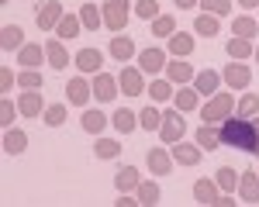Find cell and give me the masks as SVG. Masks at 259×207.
<instances>
[{"label": "cell", "instance_id": "6da1fadb", "mask_svg": "<svg viewBox=\"0 0 259 207\" xmlns=\"http://www.w3.org/2000/svg\"><path fill=\"white\" fill-rule=\"evenodd\" d=\"M221 135V145H228V148H239V152H252L259 142V131L256 124H252V118H225L218 128Z\"/></svg>", "mask_w": 259, "mask_h": 207}, {"label": "cell", "instance_id": "7a4b0ae2", "mask_svg": "<svg viewBox=\"0 0 259 207\" xmlns=\"http://www.w3.org/2000/svg\"><path fill=\"white\" fill-rule=\"evenodd\" d=\"M235 104H239V100H235L232 93L218 90L211 100L200 107V121H204V124H221L225 118H232V114H235Z\"/></svg>", "mask_w": 259, "mask_h": 207}, {"label": "cell", "instance_id": "3957f363", "mask_svg": "<svg viewBox=\"0 0 259 207\" xmlns=\"http://www.w3.org/2000/svg\"><path fill=\"white\" fill-rule=\"evenodd\" d=\"M183 135H187V118H183V111H166V114H162L159 138L166 145H177Z\"/></svg>", "mask_w": 259, "mask_h": 207}, {"label": "cell", "instance_id": "277c9868", "mask_svg": "<svg viewBox=\"0 0 259 207\" xmlns=\"http://www.w3.org/2000/svg\"><path fill=\"white\" fill-rule=\"evenodd\" d=\"M62 18H66V14H62V4H59V0H45V4H38L35 24H38L41 31H56Z\"/></svg>", "mask_w": 259, "mask_h": 207}, {"label": "cell", "instance_id": "5b68a950", "mask_svg": "<svg viewBox=\"0 0 259 207\" xmlns=\"http://www.w3.org/2000/svg\"><path fill=\"white\" fill-rule=\"evenodd\" d=\"M118 93H121L118 76H111V73H97V76H94V97H97L100 104H111Z\"/></svg>", "mask_w": 259, "mask_h": 207}, {"label": "cell", "instance_id": "8992f818", "mask_svg": "<svg viewBox=\"0 0 259 207\" xmlns=\"http://www.w3.org/2000/svg\"><path fill=\"white\" fill-rule=\"evenodd\" d=\"M221 76H225V83H228L232 90H245V86L252 83V69H249L245 62L235 59V62H228V66H225V73H221Z\"/></svg>", "mask_w": 259, "mask_h": 207}, {"label": "cell", "instance_id": "52a82bcc", "mask_svg": "<svg viewBox=\"0 0 259 207\" xmlns=\"http://www.w3.org/2000/svg\"><path fill=\"white\" fill-rule=\"evenodd\" d=\"M118 83H121V93H124V97H139V93L149 90V86L142 83V69H132V66H124V69H121Z\"/></svg>", "mask_w": 259, "mask_h": 207}, {"label": "cell", "instance_id": "ba28073f", "mask_svg": "<svg viewBox=\"0 0 259 207\" xmlns=\"http://www.w3.org/2000/svg\"><path fill=\"white\" fill-rule=\"evenodd\" d=\"M94 97V83L80 80V76H73V80L66 83V100L76 104V107H87V100Z\"/></svg>", "mask_w": 259, "mask_h": 207}, {"label": "cell", "instance_id": "9c48e42d", "mask_svg": "<svg viewBox=\"0 0 259 207\" xmlns=\"http://www.w3.org/2000/svg\"><path fill=\"white\" fill-rule=\"evenodd\" d=\"M18 111H21V118H41V114H45V100H41V93H38V90H24L21 100H18Z\"/></svg>", "mask_w": 259, "mask_h": 207}, {"label": "cell", "instance_id": "30bf717a", "mask_svg": "<svg viewBox=\"0 0 259 207\" xmlns=\"http://www.w3.org/2000/svg\"><path fill=\"white\" fill-rule=\"evenodd\" d=\"M221 83H225V76L221 73H214V69H204V73H197L194 76V86H197L200 97H214L221 90Z\"/></svg>", "mask_w": 259, "mask_h": 207}, {"label": "cell", "instance_id": "8fae6325", "mask_svg": "<svg viewBox=\"0 0 259 207\" xmlns=\"http://www.w3.org/2000/svg\"><path fill=\"white\" fill-rule=\"evenodd\" d=\"M218 197H221L218 180H197V183H194V200H197V204L214 207V204H218Z\"/></svg>", "mask_w": 259, "mask_h": 207}, {"label": "cell", "instance_id": "7c38bea8", "mask_svg": "<svg viewBox=\"0 0 259 207\" xmlns=\"http://www.w3.org/2000/svg\"><path fill=\"white\" fill-rule=\"evenodd\" d=\"M45 59H49V66L52 69H66L69 66V52H66V45H62V38H49L45 41Z\"/></svg>", "mask_w": 259, "mask_h": 207}, {"label": "cell", "instance_id": "4fadbf2b", "mask_svg": "<svg viewBox=\"0 0 259 207\" xmlns=\"http://www.w3.org/2000/svg\"><path fill=\"white\" fill-rule=\"evenodd\" d=\"M128 24V4H104V28L121 31Z\"/></svg>", "mask_w": 259, "mask_h": 207}, {"label": "cell", "instance_id": "5bb4252c", "mask_svg": "<svg viewBox=\"0 0 259 207\" xmlns=\"http://www.w3.org/2000/svg\"><path fill=\"white\" fill-rule=\"evenodd\" d=\"M145 163H149V173H156V176H166V173H173V156H169L166 148H149Z\"/></svg>", "mask_w": 259, "mask_h": 207}, {"label": "cell", "instance_id": "9a60e30c", "mask_svg": "<svg viewBox=\"0 0 259 207\" xmlns=\"http://www.w3.org/2000/svg\"><path fill=\"white\" fill-rule=\"evenodd\" d=\"M162 66H166V52H162V48L152 45V48H142L139 52V69L142 73H159Z\"/></svg>", "mask_w": 259, "mask_h": 207}, {"label": "cell", "instance_id": "2e32d148", "mask_svg": "<svg viewBox=\"0 0 259 207\" xmlns=\"http://www.w3.org/2000/svg\"><path fill=\"white\" fill-rule=\"evenodd\" d=\"M142 176L135 166H121L118 173H114V186H118V193H132V190H139Z\"/></svg>", "mask_w": 259, "mask_h": 207}, {"label": "cell", "instance_id": "e0dca14e", "mask_svg": "<svg viewBox=\"0 0 259 207\" xmlns=\"http://www.w3.org/2000/svg\"><path fill=\"white\" fill-rule=\"evenodd\" d=\"M18 62H21V69H38L45 62V45H21Z\"/></svg>", "mask_w": 259, "mask_h": 207}, {"label": "cell", "instance_id": "ac0fdd59", "mask_svg": "<svg viewBox=\"0 0 259 207\" xmlns=\"http://www.w3.org/2000/svg\"><path fill=\"white\" fill-rule=\"evenodd\" d=\"M21 45H24V28H21V24H4V31H0V48H4V52H18Z\"/></svg>", "mask_w": 259, "mask_h": 207}, {"label": "cell", "instance_id": "d6986e66", "mask_svg": "<svg viewBox=\"0 0 259 207\" xmlns=\"http://www.w3.org/2000/svg\"><path fill=\"white\" fill-rule=\"evenodd\" d=\"M194 45H197L194 35H183V31H173V35H169V52H173L177 59H190V56H194Z\"/></svg>", "mask_w": 259, "mask_h": 207}, {"label": "cell", "instance_id": "ffe728a7", "mask_svg": "<svg viewBox=\"0 0 259 207\" xmlns=\"http://www.w3.org/2000/svg\"><path fill=\"white\" fill-rule=\"evenodd\" d=\"M194 66L187 59H177V62H166V80H173V83H194Z\"/></svg>", "mask_w": 259, "mask_h": 207}, {"label": "cell", "instance_id": "44dd1931", "mask_svg": "<svg viewBox=\"0 0 259 207\" xmlns=\"http://www.w3.org/2000/svg\"><path fill=\"white\" fill-rule=\"evenodd\" d=\"M107 48H111V56H114L118 62H128L132 56H139V48H135V41L128 38V35H114Z\"/></svg>", "mask_w": 259, "mask_h": 207}, {"label": "cell", "instance_id": "7402d4cb", "mask_svg": "<svg viewBox=\"0 0 259 207\" xmlns=\"http://www.w3.org/2000/svg\"><path fill=\"white\" fill-rule=\"evenodd\" d=\"M173 104H177V111H183V114L197 111V107H200V93H197V86H187V83H183V90H177Z\"/></svg>", "mask_w": 259, "mask_h": 207}, {"label": "cell", "instance_id": "603a6c76", "mask_svg": "<svg viewBox=\"0 0 259 207\" xmlns=\"http://www.w3.org/2000/svg\"><path fill=\"white\" fill-rule=\"evenodd\" d=\"M239 197H242V204H259V176L256 173H242Z\"/></svg>", "mask_w": 259, "mask_h": 207}, {"label": "cell", "instance_id": "cb8c5ba5", "mask_svg": "<svg viewBox=\"0 0 259 207\" xmlns=\"http://www.w3.org/2000/svg\"><path fill=\"white\" fill-rule=\"evenodd\" d=\"M200 152H204L200 145H187L183 138L173 145V159H177L180 166H197V163H200Z\"/></svg>", "mask_w": 259, "mask_h": 207}, {"label": "cell", "instance_id": "d4e9b609", "mask_svg": "<svg viewBox=\"0 0 259 207\" xmlns=\"http://www.w3.org/2000/svg\"><path fill=\"white\" fill-rule=\"evenodd\" d=\"M135 197H139V204L156 207V204L162 200V190H159V183H156V180H142L139 190H135Z\"/></svg>", "mask_w": 259, "mask_h": 207}, {"label": "cell", "instance_id": "484cf974", "mask_svg": "<svg viewBox=\"0 0 259 207\" xmlns=\"http://www.w3.org/2000/svg\"><path fill=\"white\" fill-rule=\"evenodd\" d=\"M100 62H104V56L97 48H80L76 52V69L80 73H100Z\"/></svg>", "mask_w": 259, "mask_h": 207}, {"label": "cell", "instance_id": "4316f807", "mask_svg": "<svg viewBox=\"0 0 259 207\" xmlns=\"http://www.w3.org/2000/svg\"><path fill=\"white\" fill-rule=\"evenodd\" d=\"M24 148H28V135L18 131V128H7V131H4V152H7V156H21Z\"/></svg>", "mask_w": 259, "mask_h": 207}, {"label": "cell", "instance_id": "83f0119b", "mask_svg": "<svg viewBox=\"0 0 259 207\" xmlns=\"http://www.w3.org/2000/svg\"><path fill=\"white\" fill-rule=\"evenodd\" d=\"M194 142H197L204 152H214V148H221V135L214 131V124H200L197 135H194Z\"/></svg>", "mask_w": 259, "mask_h": 207}, {"label": "cell", "instance_id": "f1b7e54d", "mask_svg": "<svg viewBox=\"0 0 259 207\" xmlns=\"http://www.w3.org/2000/svg\"><path fill=\"white\" fill-rule=\"evenodd\" d=\"M194 31L197 35H204V38H214V35H221V21H218V14H197V21H194Z\"/></svg>", "mask_w": 259, "mask_h": 207}, {"label": "cell", "instance_id": "f546056e", "mask_svg": "<svg viewBox=\"0 0 259 207\" xmlns=\"http://www.w3.org/2000/svg\"><path fill=\"white\" fill-rule=\"evenodd\" d=\"M225 48H228V56H232V59H239V62H245L249 56H256V45H252V38H239V35L228 41Z\"/></svg>", "mask_w": 259, "mask_h": 207}, {"label": "cell", "instance_id": "4dcf8cb0", "mask_svg": "<svg viewBox=\"0 0 259 207\" xmlns=\"http://www.w3.org/2000/svg\"><path fill=\"white\" fill-rule=\"evenodd\" d=\"M94 156H97V159H104V163H111V159H118V156H121V142L104 138V135H100L97 142H94Z\"/></svg>", "mask_w": 259, "mask_h": 207}, {"label": "cell", "instance_id": "1f68e13d", "mask_svg": "<svg viewBox=\"0 0 259 207\" xmlns=\"http://www.w3.org/2000/svg\"><path fill=\"white\" fill-rule=\"evenodd\" d=\"M111 124L118 128L121 135H128V131H135V128H139V114H132L128 107H121V111H114V114H111Z\"/></svg>", "mask_w": 259, "mask_h": 207}, {"label": "cell", "instance_id": "d6a6232c", "mask_svg": "<svg viewBox=\"0 0 259 207\" xmlns=\"http://www.w3.org/2000/svg\"><path fill=\"white\" fill-rule=\"evenodd\" d=\"M145 93H149L156 104H166V100H173V97H177V93H173V80H152Z\"/></svg>", "mask_w": 259, "mask_h": 207}, {"label": "cell", "instance_id": "836d02e7", "mask_svg": "<svg viewBox=\"0 0 259 207\" xmlns=\"http://www.w3.org/2000/svg\"><path fill=\"white\" fill-rule=\"evenodd\" d=\"M80 21H83L87 31H97L100 24H104V11H100L97 4H83L80 7Z\"/></svg>", "mask_w": 259, "mask_h": 207}, {"label": "cell", "instance_id": "e575fe53", "mask_svg": "<svg viewBox=\"0 0 259 207\" xmlns=\"http://www.w3.org/2000/svg\"><path fill=\"white\" fill-rule=\"evenodd\" d=\"M83 31V21L76 18V14H66V18L59 21V28H56V35H59L62 41H69V38H76Z\"/></svg>", "mask_w": 259, "mask_h": 207}, {"label": "cell", "instance_id": "d590c367", "mask_svg": "<svg viewBox=\"0 0 259 207\" xmlns=\"http://www.w3.org/2000/svg\"><path fill=\"white\" fill-rule=\"evenodd\" d=\"M139 128H145V131H159V128H162L159 107H142V111H139Z\"/></svg>", "mask_w": 259, "mask_h": 207}, {"label": "cell", "instance_id": "8d00e7d4", "mask_svg": "<svg viewBox=\"0 0 259 207\" xmlns=\"http://www.w3.org/2000/svg\"><path fill=\"white\" fill-rule=\"evenodd\" d=\"M232 31H235L239 38H252V35L259 31V21L249 18V14H239V18L232 21Z\"/></svg>", "mask_w": 259, "mask_h": 207}, {"label": "cell", "instance_id": "74e56055", "mask_svg": "<svg viewBox=\"0 0 259 207\" xmlns=\"http://www.w3.org/2000/svg\"><path fill=\"white\" fill-rule=\"evenodd\" d=\"M214 180H218V186H221V193H232V190H239V173H235V169H232V166H221L218 169V176H214Z\"/></svg>", "mask_w": 259, "mask_h": 207}, {"label": "cell", "instance_id": "f35d334b", "mask_svg": "<svg viewBox=\"0 0 259 207\" xmlns=\"http://www.w3.org/2000/svg\"><path fill=\"white\" fill-rule=\"evenodd\" d=\"M149 24H152V35H156V38H169V35L177 31V18H173V14H159V18L149 21Z\"/></svg>", "mask_w": 259, "mask_h": 207}, {"label": "cell", "instance_id": "ab89813d", "mask_svg": "<svg viewBox=\"0 0 259 207\" xmlns=\"http://www.w3.org/2000/svg\"><path fill=\"white\" fill-rule=\"evenodd\" d=\"M107 121L111 118H104V111H83V131H90V135H100Z\"/></svg>", "mask_w": 259, "mask_h": 207}, {"label": "cell", "instance_id": "60d3db41", "mask_svg": "<svg viewBox=\"0 0 259 207\" xmlns=\"http://www.w3.org/2000/svg\"><path fill=\"white\" fill-rule=\"evenodd\" d=\"M235 114L239 118H256L259 114V93H242V100L235 104Z\"/></svg>", "mask_w": 259, "mask_h": 207}, {"label": "cell", "instance_id": "b9f144b4", "mask_svg": "<svg viewBox=\"0 0 259 207\" xmlns=\"http://www.w3.org/2000/svg\"><path fill=\"white\" fill-rule=\"evenodd\" d=\"M41 121L49 124V128L66 124V107H62V104H49V107H45V114H41Z\"/></svg>", "mask_w": 259, "mask_h": 207}, {"label": "cell", "instance_id": "7bdbcfd3", "mask_svg": "<svg viewBox=\"0 0 259 207\" xmlns=\"http://www.w3.org/2000/svg\"><path fill=\"white\" fill-rule=\"evenodd\" d=\"M135 18L156 21V18H159V0H139V4H135Z\"/></svg>", "mask_w": 259, "mask_h": 207}, {"label": "cell", "instance_id": "ee69618b", "mask_svg": "<svg viewBox=\"0 0 259 207\" xmlns=\"http://www.w3.org/2000/svg\"><path fill=\"white\" fill-rule=\"evenodd\" d=\"M18 86L21 90H38L41 86V73L38 69H21L18 73Z\"/></svg>", "mask_w": 259, "mask_h": 207}, {"label": "cell", "instance_id": "f6af8a7d", "mask_svg": "<svg viewBox=\"0 0 259 207\" xmlns=\"http://www.w3.org/2000/svg\"><path fill=\"white\" fill-rule=\"evenodd\" d=\"M18 114H21V111H18V104L11 100V97H4V100H0V124H4V128H11Z\"/></svg>", "mask_w": 259, "mask_h": 207}, {"label": "cell", "instance_id": "bcb514c9", "mask_svg": "<svg viewBox=\"0 0 259 207\" xmlns=\"http://www.w3.org/2000/svg\"><path fill=\"white\" fill-rule=\"evenodd\" d=\"M200 7H204L207 14H218V18L232 14V0H200Z\"/></svg>", "mask_w": 259, "mask_h": 207}, {"label": "cell", "instance_id": "7dc6e473", "mask_svg": "<svg viewBox=\"0 0 259 207\" xmlns=\"http://www.w3.org/2000/svg\"><path fill=\"white\" fill-rule=\"evenodd\" d=\"M18 86V76H14V69L11 66H0V90L7 93V90H14Z\"/></svg>", "mask_w": 259, "mask_h": 207}, {"label": "cell", "instance_id": "c3c4849f", "mask_svg": "<svg viewBox=\"0 0 259 207\" xmlns=\"http://www.w3.org/2000/svg\"><path fill=\"white\" fill-rule=\"evenodd\" d=\"M114 204H118V207H135V204H139V197H128V193H121Z\"/></svg>", "mask_w": 259, "mask_h": 207}, {"label": "cell", "instance_id": "681fc988", "mask_svg": "<svg viewBox=\"0 0 259 207\" xmlns=\"http://www.w3.org/2000/svg\"><path fill=\"white\" fill-rule=\"evenodd\" d=\"M235 204H239V200H235L232 193H221V197H218V204H214V207H235Z\"/></svg>", "mask_w": 259, "mask_h": 207}, {"label": "cell", "instance_id": "f907efd6", "mask_svg": "<svg viewBox=\"0 0 259 207\" xmlns=\"http://www.w3.org/2000/svg\"><path fill=\"white\" fill-rule=\"evenodd\" d=\"M177 7H183V11H190V7H200V0H173Z\"/></svg>", "mask_w": 259, "mask_h": 207}, {"label": "cell", "instance_id": "816d5d0a", "mask_svg": "<svg viewBox=\"0 0 259 207\" xmlns=\"http://www.w3.org/2000/svg\"><path fill=\"white\" fill-rule=\"evenodd\" d=\"M242 11H252V7H259V0H239Z\"/></svg>", "mask_w": 259, "mask_h": 207}, {"label": "cell", "instance_id": "f5cc1de1", "mask_svg": "<svg viewBox=\"0 0 259 207\" xmlns=\"http://www.w3.org/2000/svg\"><path fill=\"white\" fill-rule=\"evenodd\" d=\"M104 4H128V0H104Z\"/></svg>", "mask_w": 259, "mask_h": 207}, {"label": "cell", "instance_id": "db71d44e", "mask_svg": "<svg viewBox=\"0 0 259 207\" xmlns=\"http://www.w3.org/2000/svg\"><path fill=\"white\" fill-rule=\"evenodd\" d=\"M252 156H256V159H259V142H256V148H252Z\"/></svg>", "mask_w": 259, "mask_h": 207}, {"label": "cell", "instance_id": "11a10c76", "mask_svg": "<svg viewBox=\"0 0 259 207\" xmlns=\"http://www.w3.org/2000/svg\"><path fill=\"white\" fill-rule=\"evenodd\" d=\"M252 124H256V131H259V114H256V118H252Z\"/></svg>", "mask_w": 259, "mask_h": 207}, {"label": "cell", "instance_id": "9f6ffc18", "mask_svg": "<svg viewBox=\"0 0 259 207\" xmlns=\"http://www.w3.org/2000/svg\"><path fill=\"white\" fill-rule=\"evenodd\" d=\"M256 62H259V45H256Z\"/></svg>", "mask_w": 259, "mask_h": 207}]
</instances>
